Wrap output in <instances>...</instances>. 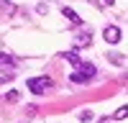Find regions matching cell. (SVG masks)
Instances as JSON below:
<instances>
[{
    "instance_id": "6da1fadb",
    "label": "cell",
    "mask_w": 128,
    "mask_h": 123,
    "mask_svg": "<svg viewBox=\"0 0 128 123\" xmlns=\"http://www.w3.org/2000/svg\"><path fill=\"white\" fill-rule=\"evenodd\" d=\"M26 85H28V90L34 92V95H44L49 87H54V82H51V77H46V74H44V77H31Z\"/></svg>"
},
{
    "instance_id": "7a4b0ae2",
    "label": "cell",
    "mask_w": 128,
    "mask_h": 123,
    "mask_svg": "<svg viewBox=\"0 0 128 123\" xmlns=\"http://www.w3.org/2000/svg\"><path fill=\"white\" fill-rule=\"evenodd\" d=\"M90 77H95V64H90V62H82V64L77 67V72L69 74L72 82H87Z\"/></svg>"
},
{
    "instance_id": "3957f363",
    "label": "cell",
    "mask_w": 128,
    "mask_h": 123,
    "mask_svg": "<svg viewBox=\"0 0 128 123\" xmlns=\"http://www.w3.org/2000/svg\"><path fill=\"white\" fill-rule=\"evenodd\" d=\"M102 38L108 41L110 46H115V44L120 41V28H118V26H108V28L102 31Z\"/></svg>"
},
{
    "instance_id": "277c9868",
    "label": "cell",
    "mask_w": 128,
    "mask_h": 123,
    "mask_svg": "<svg viewBox=\"0 0 128 123\" xmlns=\"http://www.w3.org/2000/svg\"><path fill=\"white\" fill-rule=\"evenodd\" d=\"M62 13H64V18H69V20H72L74 26H82V18H80L77 13H74L72 8H62Z\"/></svg>"
},
{
    "instance_id": "5b68a950",
    "label": "cell",
    "mask_w": 128,
    "mask_h": 123,
    "mask_svg": "<svg viewBox=\"0 0 128 123\" xmlns=\"http://www.w3.org/2000/svg\"><path fill=\"white\" fill-rule=\"evenodd\" d=\"M90 41H92V34H82V36H77V41H74V51H77V49H84Z\"/></svg>"
},
{
    "instance_id": "8992f818",
    "label": "cell",
    "mask_w": 128,
    "mask_h": 123,
    "mask_svg": "<svg viewBox=\"0 0 128 123\" xmlns=\"http://www.w3.org/2000/svg\"><path fill=\"white\" fill-rule=\"evenodd\" d=\"M62 56H64V59H67V62H69V64H72V67H80V64H82V62H80V56H77V51H64V54H62Z\"/></svg>"
},
{
    "instance_id": "52a82bcc",
    "label": "cell",
    "mask_w": 128,
    "mask_h": 123,
    "mask_svg": "<svg viewBox=\"0 0 128 123\" xmlns=\"http://www.w3.org/2000/svg\"><path fill=\"white\" fill-rule=\"evenodd\" d=\"M113 118H115V120H123V118H128V105H120L118 110L113 113Z\"/></svg>"
},
{
    "instance_id": "ba28073f",
    "label": "cell",
    "mask_w": 128,
    "mask_h": 123,
    "mask_svg": "<svg viewBox=\"0 0 128 123\" xmlns=\"http://www.w3.org/2000/svg\"><path fill=\"white\" fill-rule=\"evenodd\" d=\"M0 64H8V67H13V64H16V59L10 56V54H0Z\"/></svg>"
},
{
    "instance_id": "9c48e42d",
    "label": "cell",
    "mask_w": 128,
    "mask_h": 123,
    "mask_svg": "<svg viewBox=\"0 0 128 123\" xmlns=\"http://www.w3.org/2000/svg\"><path fill=\"white\" fill-rule=\"evenodd\" d=\"M0 10H8V13H13V3H10V0H0Z\"/></svg>"
},
{
    "instance_id": "30bf717a",
    "label": "cell",
    "mask_w": 128,
    "mask_h": 123,
    "mask_svg": "<svg viewBox=\"0 0 128 123\" xmlns=\"http://www.w3.org/2000/svg\"><path fill=\"white\" fill-rule=\"evenodd\" d=\"M80 120H84V123L92 120V113H90V110H82V113H80Z\"/></svg>"
},
{
    "instance_id": "8fae6325",
    "label": "cell",
    "mask_w": 128,
    "mask_h": 123,
    "mask_svg": "<svg viewBox=\"0 0 128 123\" xmlns=\"http://www.w3.org/2000/svg\"><path fill=\"white\" fill-rule=\"evenodd\" d=\"M8 100H10V102H16V100H18V92H16V90H10V92H8Z\"/></svg>"
},
{
    "instance_id": "7c38bea8",
    "label": "cell",
    "mask_w": 128,
    "mask_h": 123,
    "mask_svg": "<svg viewBox=\"0 0 128 123\" xmlns=\"http://www.w3.org/2000/svg\"><path fill=\"white\" fill-rule=\"evenodd\" d=\"M105 3H108V5H110V3H115V0H105Z\"/></svg>"
}]
</instances>
